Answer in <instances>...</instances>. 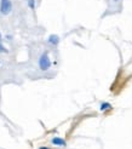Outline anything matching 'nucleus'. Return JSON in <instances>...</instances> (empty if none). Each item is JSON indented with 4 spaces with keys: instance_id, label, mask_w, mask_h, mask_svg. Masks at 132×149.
Masks as SVG:
<instances>
[{
    "instance_id": "39448f33",
    "label": "nucleus",
    "mask_w": 132,
    "mask_h": 149,
    "mask_svg": "<svg viewBox=\"0 0 132 149\" xmlns=\"http://www.w3.org/2000/svg\"><path fill=\"white\" fill-rule=\"evenodd\" d=\"M108 108H110V104L109 103H103L101 106V110H106V109H108Z\"/></svg>"
},
{
    "instance_id": "7ed1b4c3",
    "label": "nucleus",
    "mask_w": 132,
    "mask_h": 149,
    "mask_svg": "<svg viewBox=\"0 0 132 149\" xmlns=\"http://www.w3.org/2000/svg\"><path fill=\"white\" fill-rule=\"evenodd\" d=\"M52 143L56 146H65V141H63L62 138H53Z\"/></svg>"
},
{
    "instance_id": "6e6552de",
    "label": "nucleus",
    "mask_w": 132,
    "mask_h": 149,
    "mask_svg": "<svg viewBox=\"0 0 132 149\" xmlns=\"http://www.w3.org/2000/svg\"><path fill=\"white\" fill-rule=\"evenodd\" d=\"M40 149H49V148H45V147H42V148H40Z\"/></svg>"
},
{
    "instance_id": "f03ea898",
    "label": "nucleus",
    "mask_w": 132,
    "mask_h": 149,
    "mask_svg": "<svg viewBox=\"0 0 132 149\" xmlns=\"http://www.w3.org/2000/svg\"><path fill=\"white\" fill-rule=\"evenodd\" d=\"M11 1L10 0H1V6H0V11L4 15H7L11 11Z\"/></svg>"
},
{
    "instance_id": "f257e3e1",
    "label": "nucleus",
    "mask_w": 132,
    "mask_h": 149,
    "mask_svg": "<svg viewBox=\"0 0 132 149\" xmlns=\"http://www.w3.org/2000/svg\"><path fill=\"white\" fill-rule=\"evenodd\" d=\"M39 65H40V68L42 70H46L50 68V65H51V62H50V59H49V56L46 54H44L41 57H40V61H39Z\"/></svg>"
},
{
    "instance_id": "423d86ee",
    "label": "nucleus",
    "mask_w": 132,
    "mask_h": 149,
    "mask_svg": "<svg viewBox=\"0 0 132 149\" xmlns=\"http://www.w3.org/2000/svg\"><path fill=\"white\" fill-rule=\"evenodd\" d=\"M29 6H31L32 9H34V0H29Z\"/></svg>"
},
{
    "instance_id": "20e7f679",
    "label": "nucleus",
    "mask_w": 132,
    "mask_h": 149,
    "mask_svg": "<svg viewBox=\"0 0 132 149\" xmlns=\"http://www.w3.org/2000/svg\"><path fill=\"white\" fill-rule=\"evenodd\" d=\"M50 42L57 44V42H58V38H57L56 35H51V36H50Z\"/></svg>"
},
{
    "instance_id": "0eeeda50",
    "label": "nucleus",
    "mask_w": 132,
    "mask_h": 149,
    "mask_svg": "<svg viewBox=\"0 0 132 149\" xmlns=\"http://www.w3.org/2000/svg\"><path fill=\"white\" fill-rule=\"evenodd\" d=\"M0 51H5V49L3 47V45H0Z\"/></svg>"
}]
</instances>
